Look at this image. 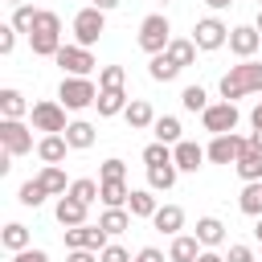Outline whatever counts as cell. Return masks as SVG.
<instances>
[{"instance_id": "obj_1", "label": "cell", "mask_w": 262, "mask_h": 262, "mask_svg": "<svg viewBox=\"0 0 262 262\" xmlns=\"http://www.w3.org/2000/svg\"><path fill=\"white\" fill-rule=\"evenodd\" d=\"M221 98L233 102V98H246V94H262V61H237L229 66V74H221Z\"/></svg>"}, {"instance_id": "obj_2", "label": "cell", "mask_w": 262, "mask_h": 262, "mask_svg": "<svg viewBox=\"0 0 262 262\" xmlns=\"http://www.w3.org/2000/svg\"><path fill=\"white\" fill-rule=\"evenodd\" d=\"M168 45H172V25H168V16H164V12L143 16V20H139V49H143L147 57H156V53H164Z\"/></svg>"}, {"instance_id": "obj_3", "label": "cell", "mask_w": 262, "mask_h": 262, "mask_svg": "<svg viewBox=\"0 0 262 262\" xmlns=\"http://www.w3.org/2000/svg\"><path fill=\"white\" fill-rule=\"evenodd\" d=\"M102 33H106V12H98L94 4H86V8H78V12H74V45L94 49Z\"/></svg>"}, {"instance_id": "obj_4", "label": "cell", "mask_w": 262, "mask_h": 262, "mask_svg": "<svg viewBox=\"0 0 262 262\" xmlns=\"http://www.w3.org/2000/svg\"><path fill=\"white\" fill-rule=\"evenodd\" d=\"M57 102H61L66 111H86V106L98 102V86H94L90 78H61V86H57Z\"/></svg>"}, {"instance_id": "obj_5", "label": "cell", "mask_w": 262, "mask_h": 262, "mask_svg": "<svg viewBox=\"0 0 262 262\" xmlns=\"http://www.w3.org/2000/svg\"><path fill=\"white\" fill-rule=\"evenodd\" d=\"M29 119H33V131H45V135H66V106L57 102V98H45V102H33V111H29Z\"/></svg>"}, {"instance_id": "obj_6", "label": "cell", "mask_w": 262, "mask_h": 262, "mask_svg": "<svg viewBox=\"0 0 262 262\" xmlns=\"http://www.w3.org/2000/svg\"><path fill=\"white\" fill-rule=\"evenodd\" d=\"M192 41H196L201 53H213V49L229 45V25H225L221 16H201V20L192 25Z\"/></svg>"}, {"instance_id": "obj_7", "label": "cell", "mask_w": 262, "mask_h": 262, "mask_svg": "<svg viewBox=\"0 0 262 262\" xmlns=\"http://www.w3.org/2000/svg\"><path fill=\"white\" fill-rule=\"evenodd\" d=\"M53 61L61 66V78H90V70L98 66L94 53H90L86 45H61Z\"/></svg>"}, {"instance_id": "obj_8", "label": "cell", "mask_w": 262, "mask_h": 262, "mask_svg": "<svg viewBox=\"0 0 262 262\" xmlns=\"http://www.w3.org/2000/svg\"><path fill=\"white\" fill-rule=\"evenodd\" d=\"M0 147L16 160L33 151V131L25 127V119H0Z\"/></svg>"}, {"instance_id": "obj_9", "label": "cell", "mask_w": 262, "mask_h": 262, "mask_svg": "<svg viewBox=\"0 0 262 262\" xmlns=\"http://www.w3.org/2000/svg\"><path fill=\"white\" fill-rule=\"evenodd\" d=\"M237 119H242V111H237L233 102H225V98H221V102H213V106L201 115V123H205V131H209V135H229V131L237 127Z\"/></svg>"}, {"instance_id": "obj_10", "label": "cell", "mask_w": 262, "mask_h": 262, "mask_svg": "<svg viewBox=\"0 0 262 262\" xmlns=\"http://www.w3.org/2000/svg\"><path fill=\"white\" fill-rule=\"evenodd\" d=\"M246 143H250V139H242L237 131H229V135H213V143L205 147V156H209L213 164H237V156L246 151Z\"/></svg>"}, {"instance_id": "obj_11", "label": "cell", "mask_w": 262, "mask_h": 262, "mask_svg": "<svg viewBox=\"0 0 262 262\" xmlns=\"http://www.w3.org/2000/svg\"><path fill=\"white\" fill-rule=\"evenodd\" d=\"M229 53L242 57V61H250L254 53H262V33L254 25H233L229 29Z\"/></svg>"}, {"instance_id": "obj_12", "label": "cell", "mask_w": 262, "mask_h": 262, "mask_svg": "<svg viewBox=\"0 0 262 262\" xmlns=\"http://www.w3.org/2000/svg\"><path fill=\"white\" fill-rule=\"evenodd\" d=\"M172 160H176V168H180V172H196V168H201L209 156H205V147H201V143H192V139H180V143L172 147Z\"/></svg>"}, {"instance_id": "obj_13", "label": "cell", "mask_w": 262, "mask_h": 262, "mask_svg": "<svg viewBox=\"0 0 262 262\" xmlns=\"http://www.w3.org/2000/svg\"><path fill=\"white\" fill-rule=\"evenodd\" d=\"M201 250H205V246L196 242V233H176L172 246H168V262H196Z\"/></svg>"}, {"instance_id": "obj_14", "label": "cell", "mask_w": 262, "mask_h": 262, "mask_svg": "<svg viewBox=\"0 0 262 262\" xmlns=\"http://www.w3.org/2000/svg\"><path fill=\"white\" fill-rule=\"evenodd\" d=\"M123 119H127V127H131V131H143V127H151L160 115L151 111V102H147V98H131V102H127V111H123Z\"/></svg>"}, {"instance_id": "obj_15", "label": "cell", "mask_w": 262, "mask_h": 262, "mask_svg": "<svg viewBox=\"0 0 262 262\" xmlns=\"http://www.w3.org/2000/svg\"><path fill=\"white\" fill-rule=\"evenodd\" d=\"M94 139H98V131H94V123H86V119H74V123L66 127L70 151H86V147H94Z\"/></svg>"}, {"instance_id": "obj_16", "label": "cell", "mask_w": 262, "mask_h": 262, "mask_svg": "<svg viewBox=\"0 0 262 262\" xmlns=\"http://www.w3.org/2000/svg\"><path fill=\"white\" fill-rule=\"evenodd\" d=\"M86 209H90V205H82V201H74V196L66 192V196H57V209H53V213H57V221H61L66 229H74V225H86Z\"/></svg>"}, {"instance_id": "obj_17", "label": "cell", "mask_w": 262, "mask_h": 262, "mask_svg": "<svg viewBox=\"0 0 262 262\" xmlns=\"http://www.w3.org/2000/svg\"><path fill=\"white\" fill-rule=\"evenodd\" d=\"M151 225H156L160 233L176 237V233L184 229V209H180V205H160V209H156V217H151Z\"/></svg>"}, {"instance_id": "obj_18", "label": "cell", "mask_w": 262, "mask_h": 262, "mask_svg": "<svg viewBox=\"0 0 262 262\" xmlns=\"http://www.w3.org/2000/svg\"><path fill=\"white\" fill-rule=\"evenodd\" d=\"M33 106L25 102V94L16 90V86H4L0 90V119H25Z\"/></svg>"}, {"instance_id": "obj_19", "label": "cell", "mask_w": 262, "mask_h": 262, "mask_svg": "<svg viewBox=\"0 0 262 262\" xmlns=\"http://www.w3.org/2000/svg\"><path fill=\"white\" fill-rule=\"evenodd\" d=\"M233 168H237V176H242L246 184H254V180H262V151H258L254 143H246V151L237 156V164H233Z\"/></svg>"}, {"instance_id": "obj_20", "label": "cell", "mask_w": 262, "mask_h": 262, "mask_svg": "<svg viewBox=\"0 0 262 262\" xmlns=\"http://www.w3.org/2000/svg\"><path fill=\"white\" fill-rule=\"evenodd\" d=\"M66 151H70L66 135H41V139H37V156H41V164H61Z\"/></svg>"}, {"instance_id": "obj_21", "label": "cell", "mask_w": 262, "mask_h": 262, "mask_svg": "<svg viewBox=\"0 0 262 262\" xmlns=\"http://www.w3.org/2000/svg\"><path fill=\"white\" fill-rule=\"evenodd\" d=\"M127 102H131V98H127V90H98V102H94V106H98V115H102V119H115V115H123V111H127Z\"/></svg>"}, {"instance_id": "obj_22", "label": "cell", "mask_w": 262, "mask_h": 262, "mask_svg": "<svg viewBox=\"0 0 262 262\" xmlns=\"http://www.w3.org/2000/svg\"><path fill=\"white\" fill-rule=\"evenodd\" d=\"M37 180H41V188H45L49 196H66V192H70V184H66V172H61V164H45V168L37 172Z\"/></svg>"}, {"instance_id": "obj_23", "label": "cell", "mask_w": 262, "mask_h": 262, "mask_svg": "<svg viewBox=\"0 0 262 262\" xmlns=\"http://www.w3.org/2000/svg\"><path fill=\"white\" fill-rule=\"evenodd\" d=\"M102 184V205L106 209H127V201H131V188H127V180H98Z\"/></svg>"}, {"instance_id": "obj_24", "label": "cell", "mask_w": 262, "mask_h": 262, "mask_svg": "<svg viewBox=\"0 0 262 262\" xmlns=\"http://www.w3.org/2000/svg\"><path fill=\"white\" fill-rule=\"evenodd\" d=\"M156 209H160V205H156V192H151V188H131V201H127V213H131V217H147V221H151Z\"/></svg>"}, {"instance_id": "obj_25", "label": "cell", "mask_w": 262, "mask_h": 262, "mask_svg": "<svg viewBox=\"0 0 262 262\" xmlns=\"http://www.w3.org/2000/svg\"><path fill=\"white\" fill-rule=\"evenodd\" d=\"M196 242H201L205 250H217V246L225 242V225H221L217 217H201V221H196Z\"/></svg>"}, {"instance_id": "obj_26", "label": "cell", "mask_w": 262, "mask_h": 262, "mask_svg": "<svg viewBox=\"0 0 262 262\" xmlns=\"http://www.w3.org/2000/svg\"><path fill=\"white\" fill-rule=\"evenodd\" d=\"M151 131H156V143H168V147H176L184 135H180V119L176 115H160L156 123H151Z\"/></svg>"}, {"instance_id": "obj_27", "label": "cell", "mask_w": 262, "mask_h": 262, "mask_svg": "<svg viewBox=\"0 0 262 262\" xmlns=\"http://www.w3.org/2000/svg\"><path fill=\"white\" fill-rule=\"evenodd\" d=\"M0 246H4L8 254H20V250H29V229H25L20 221H8V225L0 229Z\"/></svg>"}, {"instance_id": "obj_28", "label": "cell", "mask_w": 262, "mask_h": 262, "mask_svg": "<svg viewBox=\"0 0 262 262\" xmlns=\"http://www.w3.org/2000/svg\"><path fill=\"white\" fill-rule=\"evenodd\" d=\"M237 209L246 213V217H262V180H254V184H242V196H237Z\"/></svg>"}, {"instance_id": "obj_29", "label": "cell", "mask_w": 262, "mask_h": 262, "mask_svg": "<svg viewBox=\"0 0 262 262\" xmlns=\"http://www.w3.org/2000/svg\"><path fill=\"white\" fill-rule=\"evenodd\" d=\"M164 53L184 70V66H192V61H196V41H192V37H172V45H168Z\"/></svg>"}, {"instance_id": "obj_30", "label": "cell", "mask_w": 262, "mask_h": 262, "mask_svg": "<svg viewBox=\"0 0 262 262\" xmlns=\"http://www.w3.org/2000/svg\"><path fill=\"white\" fill-rule=\"evenodd\" d=\"M176 176H180V168H176V164H160V168H147V188H151V192H168V188L176 184Z\"/></svg>"}, {"instance_id": "obj_31", "label": "cell", "mask_w": 262, "mask_h": 262, "mask_svg": "<svg viewBox=\"0 0 262 262\" xmlns=\"http://www.w3.org/2000/svg\"><path fill=\"white\" fill-rule=\"evenodd\" d=\"M29 45H33V57H57L61 33H29Z\"/></svg>"}, {"instance_id": "obj_32", "label": "cell", "mask_w": 262, "mask_h": 262, "mask_svg": "<svg viewBox=\"0 0 262 262\" xmlns=\"http://www.w3.org/2000/svg\"><path fill=\"white\" fill-rule=\"evenodd\" d=\"M98 225H102L111 237H119V233H127V229H131V213H127V209H102Z\"/></svg>"}, {"instance_id": "obj_33", "label": "cell", "mask_w": 262, "mask_h": 262, "mask_svg": "<svg viewBox=\"0 0 262 262\" xmlns=\"http://www.w3.org/2000/svg\"><path fill=\"white\" fill-rule=\"evenodd\" d=\"M147 74H151V82H172V78L180 74V66H176L168 53H156V57L147 61Z\"/></svg>"}, {"instance_id": "obj_34", "label": "cell", "mask_w": 262, "mask_h": 262, "mask_svg": "<svg viewBox=\"0 0 262 262\" xmlns=\"http://www.w3.org/2000/svg\"><path fill=\"white\" fill-rule=\"evenodd\" d=\"M180 106H184V111H192V115H205L213 102H209L205 86H184V90H180Z\"/></svg>"}, {"instance_id": "obj_35", "label": "cell", "mask_w": 262, "mask_h": 262, "mask_svg": "<svg viewBox=\"0 0 262 262\" xmlns=\"http://www.w3.org/2000/svg\"><path fill=\"white\" fill-rule=\"evenodd\" d=\"M70 196H74V201H82V205H94V201L102 196V184H98V180H90V176L70 180Z\"/></svg>"}, {"instance_id": "obj_36", "label": "cell", "mask_w": 262, "mask_h": 262, "mask_svg": "<svg viewBox=\"0 0 262 262\" xmlns=\"http://www.w3.org/2000/svg\"><path fill=\"white\" fill-rule=\"evenodd\" d=\"M45 196H49V192L41 188V180H37V176H33V180H25V184H20V192H16V201H20L25 209H37V205H45Z\"/></svg>"}, {"instance_id": "obj_37", "label": "cell", "mask_w": 262, "mask_h": 262, "mask_svg": "<svg viewBox=\"0 0 262 262\" xmlns=\"http://www.w3.org/2000/svg\"><path fill=\"white\" fill-rule=\"evenodd\" d=\"M37 12H41V8H33V4H20V8H12V20H8V25H12L16 33H33V25H37Z\"/></svg>"}, {"instance_id": "obj_38", "label": "cell", "mask_w": 262, "mask_h": 262, "mask_svg": "<svg viewBox=\"0 0 262 262\" xmlns=\"http://www.w3.org/2000/svg\"><path fill=\"white\" fill-rule=\"evenodd\" d=\"M123 82H127L123 66H102L98 70V90H123Z\"/></svg>"}, {"instance_id": "obj_39", "label": "cell", "mask_w": 262, "mask_h": 262, "mask_svg": "<svg viewBox=\"0 0 262 262\" xmlns=\"http://www.w3.org/2000/svg\"><path fill=\"white\" fill-rule=\"evenodd\" d=\"M143 164L147 168H160V164H176V160H172V147L168 143H147L143 147Z\"/></svg>"}, {"instance_id": "obj_40", "label": "cell", "mask_w": 262, "mask_h": 262, "mask_svg": "<svg viewBox=\"0 0 262 262\" xmlns=\"http://www.w3.org/2000/svg\"><path fill=\"white\" fill-rule=\"evenodd\" d=\"M98 180H127V164H123L119 156L102 160V168H98Z\"/></svg>"}, {"instance_id": "obj_41", "label": "cell", "mask_w": 262, "mask_h": 262, "mask_svg": "<svg viewBox=\"0 0 262 262\" xmlns=\"http://www.w3.org/2000/svg\"><path fill=\"white\" fill-rule=\"evenodd\" d=\"M33 33H61V16H57V12H49V8H41V12H37Z\"/></svg>"}, {"instance_id": "obj_42", "label": "cell", "mask_w": 262, "mask_h": 262, "mask_svg": "<svg viewBox=\"0 0 262 262\" xmlns=\"http://www.w3.org/2000/svg\"><path fill=\"white\" fill-rule=\"evenodd\" d=\"M86 225H90V221H86ZM86 225L66 229V250H86Z\"/></svg>"}, {"instance_id": "obj_43", "label": "cell", "mask_w": 262, "mask_h": 262, "mask_svg": "<svg viewBox=\"0 0 262 262\" xmlns=\"http://www.w3.org/2000/svg\"><path fill=\"white\" fill-rule=\"evenodd\" d=\"M98 262H135V258H131V254H127L123 246H115V242H111V246H106V250L98 254Z\"/></svg>"}, {"instance_id": "obj_44", "label": "cell", "mask_w": 262, "mask_h": 262, "mask_svg": "<svg viewBox=\"0 0 262 262\" xmlns=\"http://www.w3.org/2000/svg\"><path fill=\"white\" fill-rule=\"evenodd\" d=\"M12 49H16V29H12V25H0V53L8 57Z\"/></svg>"}, {"instance_id": "obj_45", "label": "cell", "mask_w": 262, "mask_h": 262, "mask_svg": "<svg viewBox=\"0 0 262 262\" xmlns=\"http://www.w3.org/2000/svg\"><path fill=\"white\" fill-rule=\"evenodd\" d=\"M225 262H254V250H250V246H242V242H233V246H229V254H225Z\"/></svg>"}, {"instance_id": "obj_46", "label": "cell", "mask_w": 262, "mask_h": 262, "mask_svg": "<svg viewBox=\"0 0 262 262\" xmlns=\"http://www.w3.org/2000/svg\"><path fill=\"white\" fill-rule=\"evenodd\" d=\"M12 262H49V254H45V250H33V246H29V250L12 254Z\"/></svg>"}, {"instance_id": "obj_47", "label": "cell", "mask_w": 262, "mask_h": 262, "mask_svg": "<svg viewBox=\"0 0 262 262\" xmlns=\"http://www.w3.org/2000/svg\"><path fill=\"white\" fill-rule=\"evenodd\" d=\"M66 262H98V254H94V250H70Z\"/></svg>"}, {"instance_id": "obj_48", "label": "cell", "mask_w": 262, "mask_h": 262, "mask_svg": "<svg viewBox=\"0 0 262 262\" xmlns=\"http://www.w3.org/2000/svg\"><path fill=\"white\" fill-rule=\"evenodd\" d=\"M135 262H164V254H160L156 246H143V250L135 254Z\"/></svg>"}, {"instance_id": "obj_49", "label": "cell", "mask_w": 262, "mask_h": 262, "mask_svg": "<svg viewBox=\"0 0 262 262\" xmlns=\"http://www.w3.org/2000/svg\"><path fill=\"white\" fill-rule=\"evenodd\" d=\"M90 4H94V8H98V12H115V8H119V4H123V0H90Z\"/></svg>"}, {"instance_id": "obj_50", "label": "cell", "mask_w": 262, "mask_h": 262, "mask_svg": "<svg viewBox=\"0 0 262 262\" xmlns=\"http://www.w3.org/2000/svg\"><path fill=\"white\" fill-rule=\"evenodd\" d=\"M196 262H225V254H217V250H201Z\"/></svg>"}, {"instance_id": "obj_51", "label": "cell", "mask_w": 262, "mask_h": 262, "mask_svg": "<svg viewBox=\"0 0 262 262\" xmlns=\"http://www.w3.org/2000/svg\"><path fill=\"white\" fill-rule=\"evenodd\" d=\"M250 123H254V131H262V102L250 111Z\"/></svg>"}, {"instance_id": "obj_52", "label": "cell", "mask_w": 262, "mask_h": 262, "mask_svg": "<svg viewBox=\"0 0 262 262\" xmlns=\"http://www.w3.org/2000/svg\"><path fill=\"white\" fill-rule=\"evenodd\" d=\"M205 4H209V8H213V12H221V8H229V4H233V0H205Z\"/></svg>"}, {"instance_id": "obj_53", "label": "cell", "mask_w": 262, "mask_h": 262, "mask_svg": "<svg viewBox=\"0 0 262 262\" xmlns=\"http://www.w3.org/2000/svg\"><path fill=\"white\" fill-rule=\"evenodd\" d=\"M250 143H254V147L262 151V131H254V135H250Z\"/></svg>"}, {"instance_id": "obj_54", "label": "cell", "mask_w": 262, "mask_h": 262, "mask_svg": "<svg viewBox=\"0 0 262 262\" xmlns=\"http://www.w3.org/2000/svg\"><path fill=\"white\" fill-rule=\"evenodd\" d=\"M254 237H258V242H262V217H258V221H254Z\"/></svg>"}, {"instance_id": "obj_55", "label": "cell", "mask_w": 262, "mask_h": 262, "mask_svg": "<svg viewBox=\"0 0 262 262\" xmlns=\"http://www.w3.org/2000/svg\"><path fill=\"white\" fill-rule=\"evenodd\" d=\"M4 4H12V8H20V4H29V0H4Z\"/></svg>"}, {"instance_id": "obj_56", "label": "cell", "mask_w": 262, "mask_h": 262, "mask_svg": "<svg viewBox=\"0 0 262 262\" xmlns=\"http://www.w3.org/2000/svg\"><path fill=\"white\" fill-rule=\"evenodd\" d=\"M254 29H258V33H262V8H258V20H254Z\"/></svg>"}, {"instance_id": "obj_57", "label": "cell", "mask_w": 262, "mask_h": 262, "mask_svg": "<svg viewBox=\"0 0 262 262\" xmlns=\"http://www.w3.org/2000/svg\"><path fill=\"white\" fill-rule=\"evenodd\" d=\"M160 4H172V0H160Z\"/></svg>"}, {"instance_id": "obj_58", "label": "cell", "mask_w": 262, "mask_h": 262, "mask_svg": "<svg viewBox=\"0 0 262 262\" xmlns=\"http://www.w3.org/2000/svg\"><path fill=\"white\" fill-rule=\"evenodd\" d=\"M258 8H262V0H258Z\"/></svg>"}]
</instances>
